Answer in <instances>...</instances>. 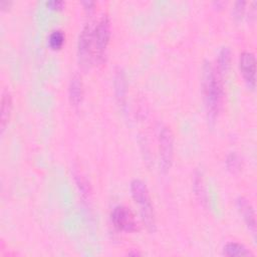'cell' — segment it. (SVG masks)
<instances>
[{
	"instance_id": "18",
	"label": "cell",
	"mask_w": 257,
	"mask_h": 257,
	"mask_svg": "<svg viewBox=\"0 0 257 257\" xmlns=\"http://www.w3.org/2000/svg\"><path fill=\"white\" fill-rule=\"evenodd\" d=\"M245 5H246V2L245 1H237L235 2L234 4V8L232 10V13L234 15V17L236 19H240L245 11Z\"/></svg>"
},
{
	"instance_id": "4",
	"label": "cell",
	"mask_w": 257,
	"mask_h": 257,
	"mask_svg": "<svg viewBox=\"0 0 257 257\" xmlns=\"http://www.w3.org/2000/svg\"><path fill=\"white\" fill-rule=\"evenodd\" d=\"M159 155H160V170L166 174L170 171L174 160V135L171 128L163 125L159 131Z\"/></svg>"
},
{
	"instance_id": "20",
	"label": "cell",
	"mask_w": 257,
	"mask_h": 257,
	"mask_svg": "<svg viewBox=\"0 0 257 257\" xmlns=\"http://www.w3.org/2000/svg\"><path fill=\"white\" fill-rule=\"evenodd\" d=\"M82 4H83V6H84V9H86V10H88V11H90V10H92L93 8V6H94V2H92V1H85V2H82Z\"/></svg>"
},
{
	"instance_id": "17",
	"label": "cell",
	"mask_w": 257,
	"mask_h": 257,
	"mask_svg": "<svg viewBox=\"0 0 257 257\" xmlns=\"http://www.w3.org/2000/svg\"><path fill=\"white\" fill-rule=\"evenodd\" d=\"M226 167L227 169L235 174L238 173L241 169V159L236 153H230L226 158Z\"/></svg>"
},
{
	"instance_id": "9",
	"label": "cell",
	"mask_w": 257,
	"mask_h": 257,
	"mask_svg": "<svg viewBox=\"0 0 257 257\" xmlns=\"http://www.w3.org/2000/svg\"><path fill=\"white\" fill-rule=\"evenodd\" d=\"M68 96L72 106L78 107L80 105L83 97V84L81 76L77 73H74L69 81Z\"/></svg>"
},
{
	"instance_id": "21",
	"label": "cell",
	"mask_w": 257,
	"mask_h": 257,
	"mask_svg": "<svg viewBox=\"0 0 257 257\" xmlns=\"http://www.w3.org/2000/svg\"><path fill=\"white\" fill-rule=\"evenodd\" d=\"M10 5H11V2H10V1H1V2H0V7H1L2 10L8 8Z\"/></svg>"
},
{
	"instance_id": "2",
	"label": "cell",
	"mask_w": 257,
	"mask_h": 257,
	"mask_svg": "<svg viewBox=\"0 0 257 257\" xmlns=\"http://www.w3.org/2000/svg\"><path fill=\"white\" fill-rule=\"evenodd\" d=\"M131 195L136 204L140 206L143 221L150 232L156 229V219L152 199L146 183L140 179H134L130 184Z\"/></svg>"
},
{
	"instance_id": "6",
	"label": "cell",
	"mask_w": 257,
	"mask_h": 257,
	"mask_svg": "<svg viewBox=\"0 0 257 257\" xmlns=\"http://www.w3.org/2000/svg\"><path fill=\"white\" fill-rule=\"evenodd\" d=\"M77 53L79 62L83 66H88L94 62V52L92 43V25L87 23L79 34Z\"/></svg>"
},
{
	"instance_id": "3",
	"label": "cell",
	"mask_w": 257,
	"mask_h": 257,
	"mask_svg": "<svg viewBox=\"0 0 257 257\" xmlns=\"http://www.w3.org/2000/svg\"><path fill=\"white\" fill-rule=\"evenodd\" d=\"M110 38V19L107 14H102L96 24L92 26V43L94 61L101 62L104 59L105 51Z\"/></svg>"
},
{
	"instance_id": "13",
	"label": "cell",
	"mask_w": 257,
	"mask_h": 257,
	"mask_svg": "<svg viewBox=\"0 0 257 257\" xmlns=\"http://www.w3.org/2000/svg\"><path fill=\"white\" fill-rule=\"evenodd\" d=\"M193 190L194 193L199 200V202L203 205L206 206L208 203V195L206 191V186L204 183V178L201 172L196 171L194 174V179H193Z\"/></svg>"
},
{
	"instance_id": "8",
	"label": "cell",
	"mask_w": 257,
	"mask_h": 257,
	"mask_svg": "<svg viewBox=\"0 0 257 257\" xmlns=\"http://www.w3.org/2000/svg\"><path fill=\"white\" fill-rule=\"evenodd\" d=\"M236 207L242 216L247 228L255 236L256 235V215L252 204L248 199L244 197H239L236 200Z\"/></svg>"
},
{
	"instance_id": "1",
	"label": "cell",
	"mask_w": 257,
	"mask_h": 257,
	"mask_svg": "<svg viewBox=\"0 0 257 257\" xmlns=\"http://www.w3.org/2000/svg\"><path fill=\"white\" fill-rule=\"evenodd\" d=\"M203 92L209 121H214L219 115L224 102L223 76L211 63L206 62L203 67Z\"/></svg>"
},
{
	"instance_id": "16",
	"label": "cell",
	"mask_w": 257,
	"mask_h": 257,
	"mask_svg": "<svg viewBox=\"0 0 257 257\" xmlns=\"http://www.w3.org/2000/svg\"><path fill=\"white\" fill-rule=\"evenodd\" d=\"M65 41V35L63 31L56 29L50 32L48 36V45L52 50L60 49Z\"/></svg>"
},
{
	"instance_id": "5",
	"label": "cell",
	"mask_w": 257,
	"mask_h": 257,
	"mask_svg": "<svg viewBox=\"0 0 257 257\" xmlns=\"http://www.w3.org/2000/svg\"><path fill=\"white\" fill-rule=\"evenodd\" d=\"M110 220L113 227L125 233H133L139 230V224L133 211L123 205L115 206L110 213Z\"/></svg>"
},
{
	"instance_id": "15",
	"label": "cell",
	"mask_w": 257,
	"mask_h": 257,
	"mask_svg": "<svg viewBox=\"0 0 257 257\" xmlns=\"http://www.w3.org/2000/svg\"><path fill=\"white\" fill-rule=\"evenodd\" d=\"M73 178L76 184V187L78 189V191L81 194V197L83 199H87L90 195L91 189H90V185L88 184L87 180L85 179V177L78 171H74L73 172Z\"/></svg>"
},
{
	"instance_id": "7",
	"label": "cell",
	"mask_w": 257,
	"mask_h": 257,
	"mask_svg": "<svg viewBox=\"0 0 257 257\" xmlns=\"http://www.w3.org/2000/svg\"><path fill=\"white\" fill-rule=\"evenodd\" d=\"M239 69L242 77L250 89L256 87V58L251 51L244 50L239 55Z\"/></svg>"
},
{
	"instance_id": "11",
	"label": "cell",
	"mask_w": 257,
	"mask_h": 257,
	"mask_svg": "<svg viewBox=\"0 0 257 257\" xmlns=\"http://www.w3.org/2000/svg\"><path fill=\"white\" fill-rule=\"evenodd\" d=\"M12 96L8 89H4L1 97V115H0V127L1 133L4 132L6 125L9 122L12 111Z\"/></svg>"
},
{
	"instance_id": "10",
	"label": "cell",
	"mask_w": 257,
	"mask_h": 257,
	"mask_svg": "<svg viewBox=\"0 0 257 257\" xmlns=\"http://www.w3.org/2000/svg\"><path fill=\"white\" fill-rule=\"evenodd\" d=\"M114 91H115V97L119 104L125 105V99H126V92H127V86H126V78L125 74L122 71L120 67H116L114 72Z\"/></svg>"
},
{
	"instance_id": "19",
	"label": "cell",
	"mask_w": 257,
	"mask_h": 257,
	"mask_svg": "<svg viewBox=\"0 0 257 257\" xmlns=\"http://www.w3.org/2000/svg\"><path fill=\"white\" fill-rule=\"evenodd\" d=\"M46 5L50 9L60 10L63 8V6H65V3H64V1H61V0H50V1L46 2Z\"/></svg>"
},
{
	"instance_id": "22",
	"label": "cell",
	"mask_w": 257,
	"mask_h": 257,
	"mask_svg": "<svg viewBox=\"0 0 257 257\" xmlns=\"http://www.w3.org/2000/svg\"><path fill=\"white\" fill-rule=\"evenodd\" d=\"M127 254H128V255H134V256H137V255H141V252H139V251H134V252L130 251Z\"/></svg>"
},
{
	"instance_id": "12",
	"label": "cell",
	"mask_w": 257,
	"mask_h": 257,
	"mask_svg": "<svg viewBox=\"0 0 257 257\" xmlns=\"http://www.w3.org/2000/svg\"><path fill=\"white\" fill-rule=\"evenodd\" d=\"M222 254L227 257H240V256H254V253L245 245L238 242H227L223 249Z\"/></svg>"
},
{
	"instance_id": "14",
	"label": "cell",
	"mask_w": 257,
	"mask_h": 257,
	"mask_svg": "<svg viewBox=\"0 0 257 257\" xmlns=\"http://www.w3.org/2000/svg\"><path fill=\"white\" fill-rule=\"evenodd\" d=\"M232 60V52L228 46H223L219 50L217 58V70L223 76L230 68Z\"/></svg>"
}]
</instances>
